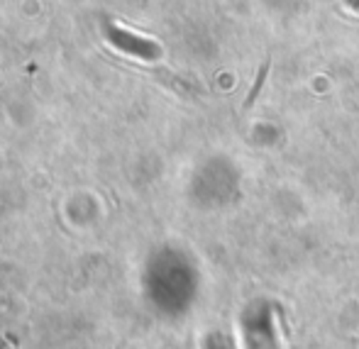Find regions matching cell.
Instances as JSON below:
<instances>
[{
	"label": "cell",
	"mask_w": 359,
	"mask_h": 349,
	"mask_svg": "<svg viewBox=\"0 0 359 349\" xmlns=\"http://www.w3.org/2000/svg\"><path fill=\"white\" fill-rule=\"evenodd\" d=\"M266 71H269V62H266V67L264 71L259 74V78H257V83H255V88H252V93H250V98H247V103H255V98H257V93H259V88H262V83H264V76H266Z\"/></svg>",
	"instance_id": "obj_1"
}]
</instances>
